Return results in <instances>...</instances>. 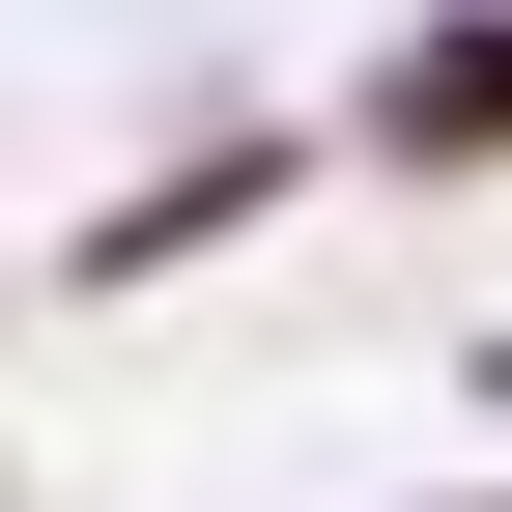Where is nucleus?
Listing matches in <instances>:
<instances>
[{"mask_svg":"<svg viewBox=\"0 0 512 512\" xmlns=\"http://www.w3.org/2000/svg\"><path fill=\"white\" fill-rule=\"evenodd\" d=\"M0 313H29V285H0Z\"/></svg>","mask_w":512,"mask_h":512,"instance_id":"4","label":"nucleus"},{"mask_svg":"<svg viewBox=\"0 0 512 512\" xmlns=\"http://www.w3.org/2000/svg\"><path fill=\"white\" fill-rule=\"evenodd\" d=\"M456 512H512V484H456Z\"/></svg>","mask_w":512,"mask_h":512,"instance_id":"3","label":"nucleus"},{"mask_svg":"<svg viewBox=\"0 0 512 512\" xmlns=\"http://www.w3.org/2000/svg\"><path fill=\"white\" fill-rule=\"evenodd\" d=\"M342 143L370 171H512V0H427V29L342 86Z\"/></svg>","mask_w":512,"mask_h":512,"instance_id":"2","label":"nucleus"},{"mask_svg":"<svg viewBox=\"0 0 512 512\" xmlns=\"http://www.w3.org/2000/svg\"><path fill=\"white\" fill-rule=\"evenodd\" d=\"M285 200H313V114H200V143H143V171H114L86 228H57V285L114 313V285H171V256H228V228H285Z\"/></svg>","mask_w":512,"mask_h":512,"instance_id":"1","label":"nucleus"}]
</instances>
